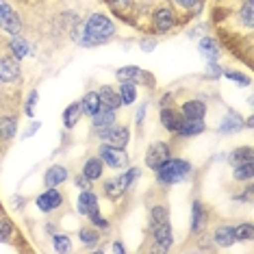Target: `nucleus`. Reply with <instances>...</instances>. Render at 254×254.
Masks as SVG:
<instances>
[{"instance_id": "f257e3e1", "label": "nucleus", "mask_w": 254, "mask_h": 254, "mask_svg": "<svg viewBox=\"0 0 254 254\" xmlns=\"http://www.w3.org/2000/svg\"><path fill=\"white\" fill-rule=\"evenodd\" d=\"M115 35V24L107 18L105 13H94L83 26V37L78 39L83 46H96Z\"/></svg>"}, {"instance_id": "f03ea898", "label": "nucleus", "mask_w": 254, "mask_h": 254, "mask_svg": "<svg viewBox=\"0 0 254 254\" xmlns=\"http://www.w3.org/2000/svg\"><path fill=\"white\" fill-rule=\"evenodd\" d=\"M191 172V163L183 159H167L163 165L157 167V174H159V183L163 185H174L181 183L183 178H187V174Z\"/></svg>"}, {"instance_id": "7ed1b4c3", "label": "nucleus", "mask_w": 254, "mask_h": 254, "mask_svg": "<svg viewBox=\"0 0 254 254\" xmlns=\"http://www.w3.org/2000/svg\"><path fill=\"white\" fill-rule=\"evenodd\" d=\"M137 176H139V170H137V167H130L126 174H120L118 178H113V181H109V183L105 185V193H107L111 200H118L120 195H122L126 189L130 187V183L135 181Z\"/></svg>"}, {"instance_id": "20e7f679", "label": "nucleus", "mask_w": 254, "mask_h": 254, "mask_svg": "<svg viewBox=\"0 0 254 254\" xmlns=\"http://www.w3.org/2000/svg\"><path fill=\"white\" fill-rule=\"evenodd\" d=\"M98 137H100L102 141L111 143V146H118V148H126V143H128V128L126 126H105V128H98Z\"/></svg>"}, {"instance_id": "39448f33", "label": "nucleus", "mask_w": 254, "mask_h": 254, "mask_svg": "<svg viewBox=\"0 0 254 254\" xmlns=\"http://www.w3.org/2000/svg\"><path fill=\"white\" fill-rule=\"evenodd\" d=\"M100 159L102 163L115 167V170H120V167H126L128 163V157H126L124 148H118V146H111V143H105V146H100Z\"/></svg>"}, {"instance_id": "423d86ee", "label": "nucleus", "mask_w": 254, "mask_h": 254, "mask_svg": "<svg viewBox=\"0 0 254 254\" xmlns=\"http://www.w3.org/2000/svg\"><path fill=\"white\" fill-rule=\"evenodd\" d=\"M0 26H2L7 33H11V35H18L20 28H22L18 13H15L4 0H0Z\"/></svg>"}, {"instance_id": "0eeeda50", "label": "nucleus", "mask_w": 254, "mask_h": 254, "mask_svg": "<svg viewBox=\"0 0 254 254\" xmlns=\"http://www.w3.org/2000/svg\"><path fill=\"white\" fill-rule=\"evenodd\" d=\"M170 159V148L165 146V143H152V146L148 148V154H146V165L152 167V170H157L165 163V161Z\"/></svg>"}, {"instance_id": "6e6552de", "label": "nucleus", "mask_w": 254, "mask_h": 254, "mask_svg": "<svg viewBox=\"0 0 254 254\" xmlns=\"http://www.w3.org/2000/svg\"><path fill=\"white\" fill-rule=\"evenodd\" d=\"M61 204H63V195L57 191L55 187H48V189H46V191L37 198V206H39V211H44V213H50V211L59 209Z\"/></svg>"}, {"instance_id": "1a4fd4ad", "label": "nucleus", "mask_w": 254, "mask_h": 254, "mask_svg": "<svg viewBox=\"0 0 254 254\" xmlns=\"http://www.w3.org/2000/svg\"><path fill=\"white\" fill-rule=\"evenodd\" d=\"M152 233H154V239H157V244L161 250H167V248L172 246V241H174V233H172V226L170 222H157L152 224Z\"/></svg>"}, {"instance_id": "9d476101", "label": "nucleus", "mask_w": 254, "mask_h": 254, "mask_svg": "<svg viewBox=\"0 0 254 254\" xmlns=\"http://www.w3.org/2000/svg\"><path fill=\"white\" fill-rule=\"evenodd\" d=\"M20 74L18 59H0V80L2 83H11Z\"/></svg>"}, {"instance_id": "9b49d317", "label": "nucleus", "mask_w": 254, "mask_h": 254, "mask_svg": "<svg viewBox=\"0 0 254 254\" xmlns=\"http://www.w3.org/2000/svg\"><path fill=\"white\" fill-rule=\"evenodd\" d=\"M206 105L202 100H189L183 105V118L185 120H204Z\"/></svg>"}, {"instance_id": "f8f14e48", "label": "nucleus", "mask_w": 254, "mask_h": 254, "mask_svg": "<svg viewBox=\"0 0 254 254\" xmlns=\"http://www.w3.org/2000/svg\"><path fill=\"white\" fill-rule=\"evenodd\" d=\"M183 122H185L183 115H178L176 111H172V109H163V111H161V124H163L167 130L178 132L181 130V126H183Z\"/></svg>"}, {"instance_id": "ddd939ff", "label": "nucleus", "mask_w": 254, "mask_h": 254, "mask_svg": "<svg viewBox=\"0 0 254 254\" xmlns=\"http://www.w3.org/2000/svg\"><path fill=\"white\" fill-rule=\"evenodd\" d=\"M98 98H100V105L102 107H109V109H120L122 107V98L120 94L111 87H100L98 91Z\"/></svg>"}, {"instance_id": "4468645a", "label": "nucleus", "mask_w": 254, "mask_h": 254, "mask_svg": "<svg viewBox=\"0 0 254 254\" xmlns=\"http://www.w3.org/2000/svg\"><path fill=\"white\" fill-rule=\"evenodd\" d=\"M65 181H67V170L65 167H61V165H53L44 176L46 187H57V185H61Z\"/></svg>"}, {"instance_id": "2eb2a0df", "label": "nucleus", "mask_w": 254, "mask_h": 254, "mask_svg": "<svg viewBox=\"0 0 254 254\" xmlns=\"http://www.w3.org/2000/svg\"><path fill=\"white\" fill-rule=\"evenodd\" d=\"M94 118V126L96 128H105V126H113V122H115V109H109V107H102L100 105V109L91 115Z\"/></svg>"}, {"instance_id": "dca6fc26", "label": "nucleus", "mask_w": 254, "mask_h": 254, "mask_svg": "<svg viewBox=\"0 0 254 254\" xmlns=\"http://www.w3.org/2000/svg\"><path fill=\"white\" fill-rule=\"evenodd\" d=\"M154 26L159 28V33H167L174 26V13L170 9H159L154 13Z\"/></svg>"}, {"instance_id": "f3484780", "label": "nucleus", "mask_w": 254, "mask_h": 254, "mask_svg": "<svg viewBox=\"0 0 254 254\" xmlns=\"http://www.w3.org/2000/svg\"><path fill=\"white\" fill-rule=\"evenodd\" d=\"M78 211L83 213V215H89V213L98 211V198L89 191V189H85V191L80 193V198H78Z\"/></svg>"}, {"instance_id": "a211bd4d", "label": "nucleus", "mask_w": 254, "mask_h": 254, "mask_svg": "<svg viewBox=\"0 0 254 254\" xmlns=\"http://www.w3.org/2000/svg\"><path fill=\"white\" fill-rule=\"evenodd\" d=\"M80 115H83V107H80V102H74L63 111V124H65V128H74L76 122L80 120Z\"/></svg>"}, {"instance_id": "6ab92c4d", "label": "nucleus", "mask_w": 254, "mask_h": 254, "mask_svg": "<svg viewBox=\"0 0 254 254\" xmlns=\"http://www.w3.org/2000/svg\"><path fill=\"white\" fill-rule=\"evenodd\" d=\"M235 241H237L235 228H230V226H219V228L215 230V244H217V246L228 248V246H233Z\"/></svg>"}, {"instance_id": "aec40b11", "label": "nucleus", "mask_w": 254, "mask_h": 254, "mask_svg": "<svg viewBox=\"0 0 254 254\" xmlns=\"http://www.w3.org/2000/svg\"><path fill=\"white\" fill-rule=\"evenodd\" d=\"M241 126H244V122H241V118H239V115L228 113L226 118H224V122L219 124V132H222V135H230V132L241 130Z\"/></svg>"}, {"instance_id": "412c9836", "label": "nucleus", "mask_w": 254, "mask_h": 254, "mask_svg": "<svg viewBox=\"0 0 254 254\" xmlns=\"http://www.w3.org/2000/svg\"><path fill=\"white\" fill-rule=\"evenodd\" d=\"M206 126L202 120H185L183 126H181V130H178V135H183V137H193V135H200L202 130H204Z\"/></svg>"}, {"instance_id": "4be33fe9", "label": "nucleus", "mask_w": 254, "mask_h": 254, "mask_svg": "<svg viewBox=\"0 0 254 254\" xmlns=\"http://www.w3.org/2000/svg\"><path fill=\"white\" fill-rule=\"evenodd\" d=\"M83 176H87L89 181H98V178L102 176V159L100 157L89 159L83 167Z\"/></svg>"}, {"instance_id": "5701e85b", "label": "nucleus", "mask_w": 254, "mask_h": 254, "mask_svg": "<svg viewBox=\"0 0 254 254\" xmlns=\"http://www.w3.org/2000/svg\"><path fill=\"white\" fill-rule=\"evenodd\" d=\"M206 224V215H204V209H202L200 202H193V209H191V230L193 233H200Z\"/></svg>"}, {"instance_id": "b1692460", "label": "nucleus", "mask_w": 254, "mask_h": 254, "mask_svg": "<svg viewBox=\"0 0 254 254\" xmlns=\"http://www.w3.org/2000/svg\"><path fill=\"white\" fill-rule=\"evenodd\" d=\"M200 53L204 55L209 61H215L217 57H219V46H217L215 39L204 37V39H202V42H200Z\"/></svg>"}, {"instance_id": "393cba45", "label": "nucleus", "mask_w": 254, "mask_h": 254, "mask_svg": "<svg viewBox=\"0 0 254 254\" xmlns=\"http://www.w3.org/2000/svg\"><path fill=\"white\" fill-rule=\"evenodd\" d=\"M15 128H18L15 118H11V115L0 118V137H2V139H11V137L15 135Z\"/></svg>"}, {"instance_id": "a878e982", "label": "nucleus", "mask_w": 254, "mask_h": 254, "mask_svg": "<svg viewBox=\"0 0 254 254\" xmlns=\"http://www.w3.org/2000/svg\"><path fill=\"white\" fill-rule=\"evenodd\" d=\"M120 98H122V105H132L137 100V87L132 85V80L120 85Z\"/></svg>"}, {"instance_id": "bb28decb", "label": "nucleus", "mask_w": 254, "mask_h": 254, "mask_svg": "<svg viewBox=\"0 0 254 254\" xmlns=\"http://www.w3.org/2000/svg\"><path fill=\"white\" fill-rule=\"evenodd\" d=\"M80 107H83V111L87 115H94L98 109H100V98H98V91H89V94H85Z\"/></svg>"}, {"instance_id": "cd10ccee", "label": "nucleus", "mask_w": 254, "mask_h": 254, "mask_svg": "<svg viewBox=\"0 0 254 254\" xmlns=\"http://www.w3.org/2000/svg\"><path fill=\"white\" fill-rule=\"evenodd\" d=\"M252 161V148L250 146H244V148H237L233 154H230V163L233 165H241V163H248Z\"/></svg>"}, {"instance_id": "c85d7f7f", "label": "nucleus", "mask_w": 254, "mask_h": 254, "mask_svg": "<svg viewBox=\"0 0 254 254\" xmlns=\"http://www.w3.org/2000/svg\"><path fill=\"white\" fill-rule=\"evenodd\" d=\"M254 176V163L248 161V163H241V165H235V178L237 181H248V178Z\"/></svg>"}, {"instance_id": "c756f323", "label": "nucleus", "mask_w": 254, "mask_h": 254, "mask_svg": "<svg viewBox=\"0 0 254 254\" xmlns=\"http://www.w3.org/2000/svg\"><path fill=\"white\" fill-rule=\"evenodd\" d=\"M11 53H13V57L15 59H24V57L31 53V50H28V44L26 42H22V39H18V37H13L11 39Z\"/></svg>"}, {"instance_id": "7c9ffc66", "label": "nucleus", "mask_w": 254, "mask_h": 254, "mask_svg": "<svg viewBox=\"0 0 254 254\" xmlns=\"http://www.w3.org/2000/svg\"><path fill=\"white\" fill-rule=\"evenodd\" d=\"M235 237L239 241H252L254 239V226L252 224H239L235 228Z\"/></svg>"}, {"instance_id": "2f4dec72", "label": "nucleus", "mask_w": 254, "mask_h": 254, "mask_svg": "<svg viewBox=\"0 0 254 254\" xmlns=\"http://www.w3.org/2000/svg\"><path fill=\"white\" fill-rule=\"evenodd\" d=\"M53 244H55L57 252H70L72 250V241H70V237L67 235H55Z\"/></svg>"}, {"instance_id": "473e14b6", "label": "nucleus", "mask_w": 254, "mask_h": 254, "mask_svg": "<svg viewBox=\"0 0 254 254\" xmlns=\"http://www.w3.org/2000/svg\"><path fill=\"white\" fill-rule=\"evenodd\" d=\"M139 67L137 65H128V67H122V70H118V78L122 80V83H126V80H135L137 76H139Z\"/></svg>"}, {"instance_id": "72a5a7b5", "label": "nucleus", "mask_w": 254, "mask_h": 254, "mask_svg": "<svg viewBox=\"0 0 254 254\" xmlns=\"http://www.w3.org/2000/svg\"><path fill=\"white\" fill-rule=\"evenodd\" d=\"M78 237H80V241H83L85 246H96L98 239H100L96 230H91V228H83V230L78 233Z\"/></svg>"}, {"instance_id": "f704fd0d", "label": "nucleus", "mask_w": 254, "mask_h": 254, "mask_svg": "<svg viewBox=\"0 0 254 254\" xmlns=\"http://www.w3.org/2000/svg\"><path fill=\"white\" fill-rule=\"evenodd\" d=\"M252 7H254V0H248L246 7H244V11H241V22H244L248 28L252 26Z\"/></svg>"}, {"instance_id": "c9c22d12", "label": "nucleus", "mask_w": 254, "mask_h": 254, "mask_svg": "<svg viewBox=\"0 0 254 254\" xmlns=\"http://www.w3.org/2000/svg\"><path fill=\"white\" fill-rule=\"evenodd\" d=\"M37 91H31L28 94V98H26V107H24V111H26V115L28 118H33L35 115V105H37Z\"/></svg>"}, {"instance_id": "e433bc0d", "label": "nucleus", "mask_w": 254, "mask_h": 254, "mask_svg": "<svg viewBox=\"0 0 254 254\" xmlns=\"http://www.w3.org/2000/svg\"><path fill=\"white\" fill-rule=\"evenodd\" d=\"M11 233H13V226H11L9 219H0V241H7Z\"/></svg>"}, {"instance_id": "4c0bfd02", "label": "nucleus", "mask_w": 254, "mask_h": 254, "mask_svg": "<svg viewBox=\"0 0 254 254\" xmlns=\"http://www.w3.org/2000/svg\"><path fill=\"white\" fill-rule=\"evenodd\" d=\"M89 219H91V224H94L96 228H107V226H109V222H107V219L102 217V215H100V213H98V211L89 213Z\"/></svg>"}, {"instance_id": "58836bf2", "label": "nucleus", "mask_w": 254, "mask_h": 254, "mask_svg": "<svg viewBox=\"0 0 254 254\" xmlns=\"http://www.w3.org/2000/svg\"><path fill=\"white\" fill-rule=\"evenodd\" d=\"M226 78H230V80H235V83H237V85H244V87H246V85H248V83H250V78H248V76H246V74H239V72H226Z\"/></svg>"}, {"instance_id": "ea45409f", "label": "nucleus", "mask_w": 254, "mask_h": 254, "mask_svg": "<svg viewBox=\"0 0 254 254\" xmlns=\"http://www.w3.org/2000/svg\"><path fill=\"white\" fill-rule=\"evenodd\" d=\"M165 219H167V211L163 209V206H154V209H152V224L165 222Z\"/></svg>"}, {"instance_id": "a19ab883", "label": "nucleus", "mask_w": 254, "mask_h": 254, "mask_svg": "<svg viewBox=\"0 0 254 254\" xmlns=\"http://www.w3.org/2000/svg\"><path fill=\"white\" fill-rule=\"evenodd\" d=\"M76 187L80 189V191L89 189V178H87V176H78V178H76Z\"/></svg>"}, {"instance_id": "79ce46f5", "label": "nucleus", "mask_w": 254, "mask_h": 254, "mask_svg": "<svg viewBox=\"0 0 254 254\" xmlns=\"http://www.w3.org/2000/svg\"><path fill=\"white\" fill-rule=\"evenodd\" d=\"M209 72H211V76H213V78L222 76V70H219V65H217L215 61H211V63H209Z\"/></svg>"}, {"instance_id": "37998d69", "label": "nucleus", "mask_w": 254, "mask_h": 254, "mask_svg": "<svg viewBox=\"0 0 254 254\" xmlns=\"http://www.w3.org/2000/svg\"><path fill=\"white\" fill-rule=\"evenodd\" d=\"M181 7H185V9H191V7H195V4L200 2V0H176Z\"/></svg>"}, {"instance_id": "c03bdc74", "label": "nucleus", "mask_w": 254, "mask_h": 254, "mask_svg": "<svg viewBox=\"0 0 254 254\" xmlns=\"http://www.w3.org/2000/svg\"><path fill=\"white\" fill-rule=\"evenodd\" d=\"M143 115H146V107H139L137 109V124L143 122Z\"/></svg>"}, {"instance_id": "a18cd8bd", "label": "nucleus", "mask_w": 254, "mask_h": 254, "mask_svg": "<svg viewBox=\"0 0 254 254\" xmlns=\"http://www.w3.org/2000/svg\"><path fill=\"white\" fill-rule=\"evenodd\" d=\"M130 0H113V7H118V9H124L126 4H128Z\"/></svg>"}, {"instance_id": "49530a36", "label": "nucleus", "mask_w": 254, "mask_h": 254, "mask_svg": "<svg viewBox=\"0 0 254 254\" xmlns=\"http://www.w3.org/2000/svg\"><path fill=\"white\" fill-rule=\"evenodd\" d=\"M141 46H143V50H148V53H150V50L154 48V42H150V39H143Z\"/></svg>"}, {"instance_id": "de8ad7c7", "label": "nucleus", "mask_w": 254, "mask_h": 254, "mask_svg": "<svg viewBox=\"0 0 254 254\" xmlns=\"http://www.w3.org/2000/svg\"><path fill=\"white\" fill-rule=\"evenodd\" d=\"M113 252H120V254H122V252H124V246H122V244H113Z\"/></svg>"}]
</instances>
